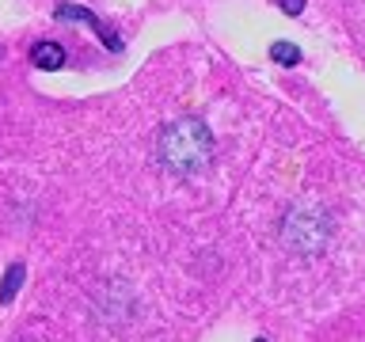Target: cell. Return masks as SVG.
I'll use <instances>...</instances> for the list:
<instances>
[{
  "mask_svg": "<svg viewBox=\"0 0 365 342\" xmlns=\"http://www.w3.org/2000/svg\"><path fill=\"white\" fill-rule=\"evenodd\" d=\"M251 342H267V338H251Z\"/></svg>",
  "mask_w": 365,
  "mask_h": 342,
  "instance_id": "cell-8",
  "label": "cell"
},
{
  "mask_svg": "<svg viewBox=\"0 0 365 342\" xmlns=\"http://www.w3.org/2000/svg\"><path fill=\"white\" fill-rule=\"evenodd\" d=\"M31 61H34V68H46V73H53V68L65 65V46H57V42H38V46L31 50Z\"/></svg>",
  "mask_w": 365,
  "mask_h": 342,
  "instance_id": "cell-4",
  "label": "cell"
},
{
  "mask_svg": "<svg viewBox=\"0 0 365 342\" xmlns=\"http://www.w3.org/2000/svg\"><path fill=\"white\" fill-rule=\"evenodd\" d=\"M282 239L297 255H319L331 239V217L316 205H293L282 221Z\"/></svg>",
  "mask_w": 365,
  "mask_h": 342,
  "instance_id": "cell-2",
  "label": "cell"
},
{
  "mask_svg": "<svg viewBox=\"0 0 365 342\" xmlns=\"http://www.w3.org/2000/svg\"><path fill=\"white\" fill-rule=\"evenodd\" d=\"M213 133L202 118H175L156 137V164L171 175H194L213 160Z\"/></svg>",
  "mask_w": 365,
  "mask_h": 342,
  "instance_id": "cell-1",
  "label": "cell"
},
{
  "mask_svg": "<svg viewBox=\"0 0 365 342\" xmlns=\"http://www.w3.org/2000/svg\"><path fill=\"white\" fill-rule=\"evenodd\" d=\"M23 278H27V270H23V262H11V266H8V274H4V281H0V304H11V301H16V293H19Z\"/></svg>",
  "mask_w": 365,
  "mask_h": 342,
  "instance_id": "cell-5",
  "label": "cell"
},
{
  "mask_svg": "<svg viewBox=\"0 0 365 342\" xmlns=\"http://www.w3.org/2000/svg\"><path fill=\"white\" fill-rule=\"evenodd\" d=\"M274 4H278L285 16H301L304 11V0H274Z\"/></svg>",
  "mask_w": 365,
  "mask_h": 342,
  "instance_id": "cell-7",
  "label": "cell"
},
{
  "mask_svg": "<svg viewBox=\"0 0 365 342\" xmlns=\"http://www.w3.org/2000/svg\"><path fill=\"white\" fill-rule=\"evenodd\" d=\"M270 57H274V61H278L282 68L301 65V50H297L293 42H274V46H270Z\"/></svg>",
  "mask_w": 365,
  "mask_h": 342,
  "instance_id": "cell-6",
  "label": "cell"
},
{
  "mask_svg": "<svg viewBox=\"0 0 365 342\" xmlns=\"http://www.w3.org/2000/svg\"><path fill=\"white\" fill-rule=\"evenodd\" d=\"M53 19H80V23H88V27L99 34L107 50H122V38H118V34H114V31H110V27H107V23H103V19H96V16H91L88 8H76V4H61V8L53 11Z\"/></svg>",
  "mask_w": 365,
  "mask_h": 342,
  "instance_id": "cell-3",
  "label": "cell"
}]
</instances>
